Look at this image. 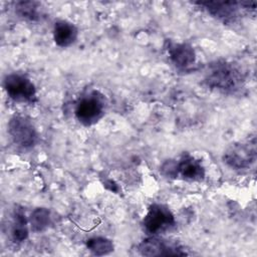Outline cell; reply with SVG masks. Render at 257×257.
Returning <instances> with one entry per match:
<instances>
[{
    "mask_svg": "<svg viewBox=\"0 0 257 257\" xmlns=\"http://www.w3.org/2000/svg\"><path fill=\"white\" fill-rule=\"evenodd\" d=\"M256 154V141L252 139L230 146L223 155V161L232 169H247L255 162Z\"/></svg>",
    "mask_w": 257,
    "mask_h": 257,
    "instance_id": "3",
    "label": "cell"
},
{
    "mask_svg": "<svg viewBox=\"0 0 257 257\" xmlns=\"http://www.w3.org/2000/svg\"><path fill=\"white\" fill-rule=\"evenodd\" d=\"M75 116L84 125L97 122L104 113V98L97 91L82 96L76 103Z\"/></svg>",
    "mask_w": 257,
    "mask_h": 257,
    "instance_id": "2",
    "label": "cell"
},
{
    "mask_svg": "<svg viewBox=\"0 0 257 257\" xmlns=\"http://www.w3.org/2000/svg\"><path fill=\"white\" fill-rule=\"evenodd\" d=\"M196 4L204 7L211 15L222 19L229 20L235 18L238 15L239 9L244 8L242 2L236 1H225V0H207L198 1Z\"/></svg>",
    "mask_w": 257,
    "mask_h": 257,
    "instance_id": "7",
    "label": "cell"
},
{
    "mask_svg": "<svg viewBox=\"0 0 257 257\" xmlns=\"http://www.w3.org/2000/svg\"><path fill=\"white\" fill-rule=\"evenodd\" d=\"M50 212L46 208H36L30 215V225L34 232L45 230L50 224Z\"/></svg>",
    "mask_w": 257,
    "mask_h": 257,
    "instance_id": "14",
    "label": "cell"
},
{
    "mask_svg": "<svg viewBox=\"0 0 257 257\" xmlns=\"http://www.w3.org/2000/svg\"><path fill=\"white\" fill-rule=\"evenodd\" d=\"M144 229L152 235H157L171 230L175 224V217L171 210L162 204H153L143 219Z\"/></svg>",
    "mask_w": 257,
    "mask_h": 257,
    "instance_id": "4",
    "label": "cell"
},
{
    "mask_svg": "<svg viewBox=\"0 0 257 257\" xmlns=\"http://www.w3.org/2000/svg\"><path fill=\"white\" fill-rule=\"evenodd\" d=\"M161 173L163 176L171 179L178 178V170H177V161L175 160H167L163 163L161 167Z\"/></svg>",
    "mask_w": 257,
    "mask_h": 257,
    "instance_id": "16",
    "label": "cell"
},
{
    "mask_svg": "<svg viewBox=\"0 0 257 257\" xmlns=\"http://www.w3.org/2000/svg\"><path fill=\"white\" fill-rule=\"evenodd\" d=\"M139 251L144 256H162V255H182L175 248L169 246L166 242L158 238H148L139 245Z\"/></svg>",
    "mask_w": 257,
    "mask_h": 257,
    "instance_id": "11",
    "label": "cell"
},
{
    "mask_svg": "<svg viewBox=\"0 0 257 257\" xmlns=\"http://www.w3.org/2000/svg\"><path fill=\"white\" fill-rule=\"evenodd\" d=\"M8 133L13 142L22 148H31L36 144L37 133L33 123L26 117L14 115L8 123Z\"/></svg>",
    "mask_w": 257,
    "mask_h": 257,
    "instance_id": "6",
    "label": "cell"
},
{
    "mask_svg": "<svg viewBox=\"0 0 257 257\" xmlns=\"http://www.w3.org/2000/svg\"><path fill=\"white\" fill-rule=\"evenodd\" d=\"M4 88L15 101L34 103L36 101V89L34 84L26 76L18 73H11L5 76Z\"/></svg>",
    "mask_w": 257,
    "mask_h": 257,
    "instance_id": "5",
    "label": "cell"
},
{
    "mask_svg": "<svg viewBox=\"0 0 257 257\" xmlns=\"http://www.w3.org/2000/svg\"><path fill=\"white\" fill-rule=\"evenodd\" d=\"M77 28L71 22L66 20L56 21L53 28V38L60 47H68L77 39Z\"/></svg>",
    "mask_w": 257,
    "mask_h": 257,
    "instance_id": "10",
    "label": "cell"
},
{
    "mask_svg": "<svg viewBox=\"0 0 257 257\" xmlns=\"http://www.w3.org/2000/svg\"><path fill=\"white\" fill-rule=\"evenodd\" d=\"M167 50L172 62L180 69L189 68L196 61L195 50L188 43L168 42Z\"/></svg>",
    "mask_w": 257,
    "mask_h": 257,
    "instance_id": "8",
    "label": "cell"
},
{
    "mask_svg": "<svg viewBox=\"0 0 257 257\" xmlns=\"http://www.w3.org/2000/svg\"><path fill=\"white\" fill-rule=\"evenodd\" d=\"M178 177L191 182H200L205 178V170L201 163L194 157L184 154L177 162Z\"/></svg>",
    "mask_w": 257,
    "mask_h": 257,
    "instance_id": "9",
    "label": "cell"
},
{
    "mask_svg": "<svg viewBox=\"0 0 257 257\" xmlns=\"http://www.w3.org/2000/svg\"><path fill=\"white\" fill-rule=\"evenodd\" d=\"M86 247L94 254V255H105L113 251V243L106 238L103 237H93L89 238L86 241Z\"/></svg>",
    "mask_w": 257,
    "mask_h": 257,
    "instance_id": "15",
    "label": "cell"
},
{
    "mask_svg": "<svg viewBox=\"0 0 257 257\" xmlns=\"http://www.w3.org/2000/svg\"><path fill=\"white\" fill-rule=\"evenodd\" d=\"M11 236L14 242L20 243L28 237L27 220L22 209H15L11 225Z\"/></svg>",
    "mask_w": 257,
    "mask_h": 257,
    "instance_id": "12",
    "label": "cell"
},
{
    "mask_svg": "<svg viewBox=\"0 0 257 257\" xmlns=\"http://www.w3.org/2000/svg\"><path fill=\"white\" fill-rule=\"evenodd\" d=\"M245 74L240 66L233 62L216 61L209 65L205 76L208 86L223 91H233L242 86Z\"/></svg>",
    "mask_w": 257,
    "mask_h": 257,
    "instance_id": "1",
    "label": "cell"
},
{
    "mask_svg": "<svg viewBox=\"0 0 257 257\" xmlns=\"http://www.w3.org/2000/svg\"><path fill=\"white\" fill-rule=\"evenodd\" d=\"M40 4L35 1H19L15 4V12L22 19L37 21L40 17Z\"/></svg>",
    "mask_w": 257,
    "mask_h": 257,
    "instance_id": "13",
    "label": "cell"
}]
</instances>
